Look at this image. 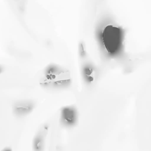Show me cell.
I'll return each instance as SVG.
<instances>
[{
    "instance_id": "cell-1",
    "label": "cell",
    "mask_w": 151,
    "mask_h": 151,
    "mask_svg": "<svg viewBox=\"0 0 151 151\" xmlns=\"http://www.w3.org/2000/svg\"><path fill=\"white\" fill-rule=\"evenodd\" d=\"M40 86L47 89H59L71 83L69 71L55 64H50L44 70L40 79Z\"/></svg>"
},
{
    "instance_id": "cell-2",
    "label": "cell",
    "mask_w": 151,
    "mask_h": 151,
    "mask_svg": "<svg viewBox=\"0 0 151 151\" xmlns=\"http://www.w3.org/2000/svg\"><path fill=\"white\" fill-rule=\"evenodd\" d=\"M103 41L107 50L111 52L118 51L120 44V30L114 26L108 25L103 31Z\"/></svg>"
},
{
    "instance_id": "cell-3",
    "label": "cell",
    "mask_w": 151,
    "mask_h": 151,
    "mask_svg": "<svg viewBox=\"0 0 151 151\" xmlns=\"http://www.w3.org/2000/svg\"><path fill=\"white\" fill-rule=\"evenodd\" d=\"M34 107L35 103L31 100H19L13 104V113L17 117H22L30 113Z\"/></svg>"
},
{
    "instance_id": "cell-4",
    "label": "cell",
    "mask_w": 151,
    "mask_h": 151,
    "mask_svg": "<svg viewBox=\"0 0 151 151\" xmlns=\"http://www.w3.org/2000/svg\"><path fill=\"white\" fill-rule=\"evenodd\" d=\"M47 129V126H42L35 136L32 142L34 151H43Z\"/></svg>"
},
{
    "instance_id": "cell-5",
    "label": "cell",
    "mask_w": 151,
    "mask_h": 151,
    "mask_svg": "<svg viewBox=\"0 0 151 151\" xmlns=\"http://www.w3.org/2000/svg\"><path fill=\"white\" fill-rule=\"evenodd\" d=\"M62 122L67 125L73 124L76 119V113L74 109L70 107H66L61 110Z\"/></svg>"
},
{
    "instance_id": "cell-6",
    "label": "cell",
    "mask_w": 151,
    "mask_h": 151,
    "mask_svg": "<svg viewBox=\"0 0 151 151\" xmlns=\"http://www.w3.org/2000/svg\"><path fill=\"white\" fill-rule=\"evenodd\" d=\"M82 74L83 78L87 83H91L94 78L95 71L93 65L87 64L83 67Z\"/></svg>"
},
{
    "instance_id": "cell-7",
    "label": "cell",
    "mask_w": 151,
    "mask_h": 151,
    "mask_svg": "<svg viewBox=\"0 0 151 151\" xmlns=\"http://www.w3.org/2000/svg\"><path fill=\"white\" fill-rule=\"evenodd\" d=\"M78 53L81 58H84L87 55V51L83 42H81L78 45Z\"/></svg>"
},
{
    "instance_id": "cell-8",
    "label": "cell",
    "mask_w": 151,
    "mask_h": 151,
    "mask_svg": "<svg viewBox=\"0 0 151 151\" xmlns=\"http://www.w3.org/2000/svg\"><path fill=\"white\" fill-rule=\"evenodd\" d=\"M1 151H12V149H11L10 147H6L3 149Z\"/></svg>"
},
{
    "instance_id": "cell-9",
    "label": "cell",
    "mask_w": 151,
    "mask_h": 151,
    "mask_svg": "<svg viewBox=\"0 0 151 151\" xmlns=\"http://www.w3.org/2000/svg\"><path fill=\"white\" fill-rule=\"evenodd\" d=\"M2 71H3V68L1 65H0V74L2 73Z\"/></svg>"
}]
</instances>
